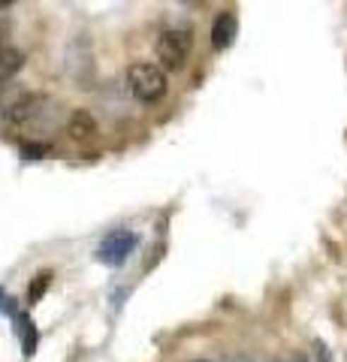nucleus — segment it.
<instances>
[{
  "mask_svg": "<svg viewBox=\"0 0 347 362\" xmlns=\"http://www.w3.org/2000/svg\"><path fill=\"white\" fill-rule=\"evenodd\" d=\"M158 58L163 61V66L170 70H182L190 58V49H194V33L184 30V28H170L158 37Z\"/></svg>",
  "mask_w": 347,
  "mask_h": 362,
  "instance_id": "obj_2",
  "label": "nucleus"
},
{
  "mask_svg": "<svg viewBox=\"0 0 347 362\" xmlns=\"http://www.w3.org/2000/svg\"><path fill=\"white\" fill-rule=\"evenodd\" d=\"M21 151H25L28 160H40L46 154V145H21Z\"/></svg>",
  "mask_w": 347,
  "mask_h": 362,
  "instance_id": "obj_10",
  "label": "nucleus"
},
{
  "mask_svg": "<svg viewBox=\"0 0 347 362\" xmlns=\"http://www.w3.org/2000/svg\"><path fill=\"white\" fill-rule=\"evenodd\" d=\"M127 85H130V94L142 100V103H154L166 94V76L158 64H148V61H139L127 70Z\"/></svg>",
  "mask_w": 347,
  "mask_h": 362,
  "instance_id": "obj_1",
  "label": "nucleus"
},
{
  "mask_svg": "<svg viewBox=\"0 0 347 362\" xmlns=\"http://www.w3.org/2000/svg\"><path fill=\"white\" fill-rule=\"evenodd\" d=\"M4 302H9V299H6V296H4V290H0V305H4Z\"/></svg>",
  "mask_w": 347,
  "mask_h": 362,
  "instance_id": "obj_11",
  "label": "nucleus"
},
{
  "mask_svg": "<svg viewBox=\"0 0 347 362\" xmlns=\"http://www.w3.org/2000/svg\"><path fill=\"white\" fill-rule=\"evenodd\" d=\"M311 354H314L317 362H332L329 350H327V344H323V341H314V344H311Z\"/></svg>",
  "mask_w": 347,
  "mask_h": 362,
  "instance_id": "obj_9",
  "label": "nucleus"
},
{
  "mask_svg": "<svg viewBox=\"0 0 347 362\" xmlns=\"http://www.w3.org/2000/svg\"><path fill=\"white\" fill-rule=\"evenodd\" d=\"M21 66H25V52L21 49H13V45H6V49H0V82H6V78H13Z\"/></svg>",
  "mask_w": 347,
  "mask_h": 362,
  "instance_id": "obj_6",
  "label": "nucleus"
},
{
  "mask_svg": "<svg viewBox=\"0 0 347 362\" xmlns=\"http://www.w3.org/2000/svg\"><path fill=\"white\" fill-rule=\"evenodd\" d=\"M236 33H239V18H236V13L227 9V13H220L215 18V25H211V45H215L218 52L230 49L233 40H236Z\"/></svg>",
  "mask_w": 347,
  "mask_h": 362,
  "instance_id": "obj_4",
  "label": "nucleus"
},
{
  "mask_svg": "<svg viewBox=\"0 0 347 362\" xmlns=\"http://www.w3.org/2000/svg\"><path fill=\"white\" fill-rule=\"evenodd\" d=\"M4 6H9V4H0V9H4Z\"/></svg>",
  "mask_w": 347,
  "mask_h": 362,
  "instance_id": "obj_12",
  "label": "nucleus"
},
{
  "mask_svg": "<svg viewBox=\"0 0 347 362\" xmlns=\"http://www.w3.org/2000/svg\"><path fill=\"white\" fill-rule=\"evenodd\" d=\"M16 335H21V347H25V356L30 359L33 350H37V326L28 314H16Z\"/></svg>",
  "mask_w": 347,
  "mask_h": 362,
  "instance_id": "obj_7",
  "label": "nucleus"
},
{
  "mask_svg": "<svg viewBox=\"0 0 347 362\" xmlns=\"http://www.w3.org/2000/svg\"><path fill=\"white\" fill-rule=\"evenodd\" d=\"M66 133H70V139H76V142L91 139V136H97V118L88 109H76L70 121H66Z\"/></svg>",
  "mask_w": 347,
  "mask_h": 362,
  "instance_id": "obj_5",
  "label": "nucleus"
},
{
  "mask_svg": "<svg viewBox=\"0 0 347 362\" xmlns=\"http://www.w3.org/2000/svg\"><path fill=\"white\" fill-rule=\"evenodd\" d=\"M136 245H139V235H136V233H130V230H115V233H109L106 239L100 242L97 259H100L103 266H124L127 257L136 251Z\"/></svg>",
  "mask_w": 347,
  "mask_h": 362,
  "instance_id": "obj_3",
  "label": "nucleus"
},
{
  "mask_svg": "<svg viewBox=\"0 0 347 362\" xmlns=\"http://www.w3.org/2000/svg\"><path fill=\"white\" fill-rule=\"evenodd\" d=\"M49 281H52L49 272H42V275L33 278V281H30V290H28V299H30V302H40V296L49 290Z\"/></svg>",
  "mask_w": 347,
  "mask_h": 362,
  "instance_id": "obj_8",
  "label": "nucleus"
}]
</instances>
